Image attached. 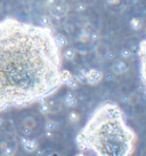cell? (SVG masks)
<instances>
[{
    "label": "cell",
    "mask_w": 146,
    "mask_h": 156,
    "mask_svg": "<svg viewBox=\"0 0 146 156\" xmlns=\"http://www.w3.org/2000/svg\"><path fill=\"white\" fill-rule=\"evenodd\" d=\"M74 156H86V155H85V153H83V151H78Z\"/></svg>",
    "instance_id": "4dcf8cb0"
},
{
    "label": "cell",
    "mask_w": 146,
    "mask_h": 156,
    "mask_svg": "<svg viewBox=\"0 0 146 156\" xmlns=\"http://www.w3.org/2000/svg\"><path fill=\"white\" fill-rule=\"evenodd\" d=\"M22 125L25 127H28V129L33 130L34 127L37 126V121H35V118L32 116H25L24 118H23V121H22Z\"/></svg>",
    "instance_id": "30bf717a"
},
{
    "label": "cell",
    "mask_w": 146,
    "mask_h": 156,
    "mask_svg": "<svg viewBox=\"0 0 146 156\" xmlns=\"http://www.w3.org/2000/svg\"><path fill=\"white\" fill-rule=\"evenodd\" d=\"M68 7L66 2H64L62 0H55L53 5L49 7V13L51 16L56 17V19H62L65 15L68 14Z\"/></svg>",
    "instance_id": "3957f363"
},
{
    "label": "cell",
    "mask_w": 146,
    "mask_h": 156,
    "mask_svg": "<svg viewBox=\"0 0 146 156\" xmlns=\"http://www.w3.org/2000/svg\"><path fill=\"white\" fill-rule=\"evenodd\" d=\"M1 156H4V155H1Z\"/></svg>",
    "instance_id": "d6a6232c"
},
{
    "label": "cell",
    "mask_w": 146,
    "mask_h": 156,
    "mask_svg": "<svg viewBox=\"0 0 146 156\" xmlns=\"http://www.w3.org/2000/svg\"><path fill=\"white\" fill-rule=\"evenodd\" d=\"M46 102L48 105L50 112H58L62 109V106L57 99H46Z\"/></svg>",
    "instance_id": "9c48e42d"
},
{
    "label": "cell",
    "mask_w": 146,
    "mask_h": 156,
    "mask_svg": "<svg viewBox=\"0 0 146 156\" xmlns=\"http://www.w3.org/2000/svg\"><path fill=\"white\" fill-rule=\"evenodd\" d=\"M55 38H56V41L59 45V47L68 45V40H66V38L64 37L63 34H55Z\"/></svg>",
    "instance_id": "ffe728a7"
},
{
    "label": "cell",
    "mask_w": 146,
    "mask_h": 156,
    "mask_svg": "<svg viewBox=\"0 0 146 156\" xmlns=\"http://www.w3.org/2000/svg\"><path fill=\"white\" fill-rule=\"evenodd\" d=\"M79 40L81 43H87L88 40H90V32H88L87 30H82L79 34Z\"/></svg>",
    "instance_id": "e0dca14e"
},
{
    "label": "cell",
    "mask_w": 146,
    "mask_h": 156,
    "mask_svg": "<svg viewBox=\"0 0 146 156\" xmlns=\"http://www.w3.org/2000/svg\"><path fill=\"white\" fill-rule=\"evenodd\" d=\"M45 136H46V138H48V139H51V138L54 136L53 131H46L45 132Z\"/></svg>",
    "instance_id": "d4e9b609"
},
{
    "label": "cell",
    "mask_w": 146,
    "mask_h": 156,
    "mask_svg": "<svg viewBox=\"0 0 146 156\" xmlns=\"http://www.w3.org/2000/svg\"><path fill=\"white\" fill-rule=\"evenodd\" d=\"M85 76H86V83L91 85V86L97 85L98 83H101V80L103 79V73L97 70V69L86 70V75Z\"/></svg>",
    "instance_id": "277c9868"
},
{
    "label": "cell",
    "mask_w": 146,
    "mask_h": 156,
    "mask_svg": "<svg viewBox=\"0 0 146 156\" xmlns=\"http://www.w3.org/2000/svg\"><path fill=\"white\" fill-rule=\"evenodd\" d=\"M86 70H83V69H81V70H79L78 73L74 76L75 77V79L78 80L79 83H86Z\"/></svg>",
    "instance_id": "d6986e66"
},
{
    "label": "cell",
    "mask_w": 146,
    "mask_h": 156,
    "mask_svg": "<svg viewBox=\"0 0 146 156\" xmlns=\"http://www.w3.org/2000/svg\"><path fill=\"white\" fill-rule=\"evenodd\" d=\"M41 156H61V154L54 149H44Z\"/></svg>",
    "instance_id": "44dd1931"
},
{
    "label": "cell",
    "mask_w": 146,
    "mask_h": 156,
    "mask_svg": "<svg viewBox=\"0 0 146 156\" xmlns=\"http://www.w3.org/2000/svg\"><path fill=\"white\" fill-rule=\"evenodd\" d=\"M120 56H121L122 58H129L131 56V51L128 48H123L121 52H120Z\"/></svg>",
    "instance_id": "7402d4cb"
},
{
    "label": "cell",
    "mask_w": 146,
    "mask_h": 156,
    "mask_svg": "<svg viewBox=\"0 0 146 156\" xmlns=\"http://www.w3.org/2000/svg\"><path fill=\"white\" fill-rule=\"evenodd\" d=\"M1 151H2V155L4 156H14L15 151H16V147L12 146V145L8 144Z\"/></svg>",
    "instance_id": "9a60e30c"
},
{
    "label": "cell",
    "mask_w": 146,
    "mask_h": 156,
    "mask_svg": "<svg viewBox=\"0 0 146 156\" xmlns=\"http://www.w3.org/2000/svg\"><path fill=\"white\" fill-rule=\"evenodd\" d=\"M39 102H40V107H39L40 112H41L42 115H48V114H50L48 105H47V102H46V99H45V100H41V101H39Z\"/></svg>",
    "instance_id": "2e32d148"
},
{
    "label": "cell",
    "mask_w": 146,
    "mask_h": 156,
    "mask_svg": "<svg viewBox=\"0 0 146 156\" xmlns=\"http://www.w3.org/2000/svg\"><path fill=\"white\" fill-rule=\"evenodd\" d=\"M82 1L85 5H94L96 0H82Z\"/></svg>",
    "instance_id": "4316f807"
},
{
    "label": "cell",
    "mask_w": 146,
    "mask_h": 156,
    "mask_svg": "<svg viewBox=\"0 0 146 156\" xmlns=\"http://www.w3.org/2000/svg\"><path fill=\"white\" fill-rule=\"evenodd\" d=\"M5 124V119H4V117L0 116V126H2Z\"/></svg>",
    "instance_id": "f546056e"
},
{
    "label": "cell",
    "mask_w": 146,
    "mask_h": 156,
    "mask_svg": "<svg viewBox=\"0 0 146 156\" xmlns=\"http://www.w3.org/2000/svg\"><path fill=\"white\" fill-rule=\"evenodd\" d=\"M63 103L64 106L68 108H75L78 105V99L72 92H68L63 99Z\"/></svg>",
    "instance_id": "ba28073f"
},
{
    "label": "cell",
    "mask_w": 146,
    "mask_h": 156,
    "mask_svg": "<svg viewBox=\"0 0 146 156\" xmlns=\"http://www.w3.org/2000/svg\"><path fill=\"white\" fill-rule=\"evenodd\" d=\"M68 122L71 123V124H77L80 121V114L78 112H75V110H72V112H68Z\"/></svg>",
    "instance_id": "4fadbf2b"
},
{
    "label": "cell",
    "mask_w": 146,
    "mask_h": 156,
    "mask_svg": "<svg viewBox=\"0 0 146 156\" xmlns=\"http://www.w3.org/2000/svg\"><path fill=\"white\" fill-rule=\"evenodd\" d=\"M21 133L23 134V136H31V133H32V130L31 129H28V127H25V126H21Z\"/></svg>",
    "instance_id": "603a6c76"
},
{
    "label": "cell",
    "mask_w": 146,
    "mask_h": 156,
    "mask_svg": "<svg viewBox=\"0 0 146 156\" xmlns=\"http://www.w3.org/2000/svg\"><path fill=\"white\" fill-rule=\"evenodd\" d=\"M63 58L49 27L0 21V112L51 97L63 85Z\"/></svg>",
    "instance_id": "6da1fadb"
},
{
    "label": "cell",
    "mask_w": 146,
    "mask_h": 156,
    "mask_svg": "<svg viewBox=\"0 0 146 156\" xmlns=\"http://www.w3.org/2000/svg\"><path fill=\"white\" fill-rule=\"evenodd\" d=\"M8 145V142L6 141V140H2V141H0V151H2L6 146Z\"/></svg>",
    "instance_id": "484cf974"
},
{
    "label": "cell",
    "mask_w": 146,
    "mask_h": 156,
    "mask_svg": "<svg viewBox=\"0 0 146 156\" xmlns=\"http://www.w3.org/2000/svg\"><path fill=\"white\" fill-rule=\"evenodd\" d=\"M79 84L80 83H79L78 80L75 79V77L72 75V76L64 83V85H66V86H68V88H71V90H77V88L79 87Z\"/></svg>",
    "instance_id": "7c38bea8"
},
{
    "label": "cell",
    "mask_w": 146,
    "mask_h": 156,
    "mask_svg": "<svg viewBox=\"0 0 146 156\" xmlns=\"http://www.w3.org/2000/svg\"><path fill=\"white\" fill-rule=\"evenodd\" d=\"M136 141L124 112L114 102L99 105L75 136L79 151L90 149L95 156H131Z\"/></svg>",
    "instance_id": "7a4b0ae2"
},
{
    "label": "cell",
    "mask_w": 146,
    "mask_h": 156,
    "mask_svg": "<svg viewBox=\"0 0 146 156\" xmlns=\"http://www.w3.org/2000/svg\"><path fill=\"white\" fill-rule=\"evenodd\" d=\"M106 79L107 80H114V76H113V75H107Z\"/></svg>",
    "instance_id": "f1b7e54d"
},
{
    "label": "cell",
    "mask_w": 146,
    "mask_h": 156,
    "mask_svg": "<svg viewBox=\"0 0 146 156\" xmlns=\"http://www.w3.org/2000/svg\"><path fill=\"white\" fill-rule=\"evenodd\" d=\"M21 145H22L25 153H28V154L34 153L38 148V141L35 139H28L26 136L21 138Z\"/></svg>",
    "instance_id": "5b68a950"
},
{
    "label": "cell",
    "mask_w": 146,
    "mask_h": 156,
    "mask_svg": "<svg viewBox=\"0 0 146 156\" xmlns=\"http://www.w3.org/2000/svg\"><path fill=\"white\" fill-rule=\"evenodd\" d=\"M129 25H130V28L132 30H139L141 28V20L139 17H132L130 21H129Z\"/></svg>",
    "instance_id": "5bb4252c"
},
{
    "label": "cell",
    "mask_w": 146,
    "mask_h": 156,
    "mask_svg": "<svg viewBox=\"0 0 146 156\" xmlns=\"http://www.w3.org/2000/svg\"><path fill=\"white\" fill-rule=\"evenodd\" d=\"M111 69H112V73L114 75H123L128 71L129 67H128V64L126 63L124 60H114Z\"/></svg>",
    "instance_id": "8992f818"
},
{
    "label": "cell",
    "mask_w": 146,
    "mask_h": 156,
    "mask_svg": "<svg viewBox=\"0 0 146 156\" xmlns=\"http://www.w3.org/2000/svg\"><path fill=\"white\" fill-rule=\"evenodd\" d=\"M108 51H110V49L107 47V45L104 44V43H97V44L95 45V47H94V53L97 56L98 60H101V61L106 58V55Z\"/></svg>",
    "instance_id": "52a82bcc"
},
{
    "label": "cell",
    "mask_w": 146,
    "mask_h": 156,
    "mask_svg": "<svg viewBox=\"0 0 146 156\" xmlns=\"http://www.w3.org/2000/svg\"><path fill=\"white\" fill-rule=\"evenodd\" d=\"M75 55H77V52L75 49L73 48H66L62 54V58H64L66 61H73L75 58Z\"/></svg>",
    "instance_id": "8fae6325"
},
{
    "label": "cell",
    "mask_w": 146,
    "mask_h": 156,
    "mask_svg": "<svg viewBox=\"0 0 146 156\" xmlns=\"http://www.w3.org/2000/svg\"><path fill=\"white\" fill-rule=\"evenodd\" d=\"M120 2V0H106V4L110 6H117Z\"/></svg>",
    "instance_id": "cb8c5ba5"
},
{
    "label": "cell",
    "mask_w": 146,
    "mask_h": 156,
    "mask_svg": "<svg viewBox=\"0 0 146 156\" xmlns=\"http://www.w3.org/2000/svg\"><path fill=\"white\" fill-rule=\"evenodd\" d=\"M57 129V123L55 121H47L45 124V130L46 131H55Z\"/></svg>",
    "instance_id": "ac0fdd59"
},
{
    "label": "cell",
    "mask_w": 146,
    "mask_h": 156,
    "mask_svg": "<svg viewBox=\"0 0 146 156\" xmlns=\"http://www.w3.org/2000/svg\"><path fill=\"white\" fill-rule=\"evenodd\" d=\"M54 2H55V0H46V5L48 6V7H50V6L53 5Z\"/></svg>",
    "instance_id": "83f0119b"
},
{
    "label": "cell",
    "mask_w": 146,
    "mask_h": 156,
    "mask_svg": "<svg viewBox=\"0 0 146 156\" xmlns=\"http://www.w3.org/2000/svg\"><path fill=\"white\" fill-rule=\"evenodd\" d=\"M41 154H42V149H38L37 148V156H41Z\"/></svg>",
    "instance_id": "1f68e13d"
}]
</instances>
